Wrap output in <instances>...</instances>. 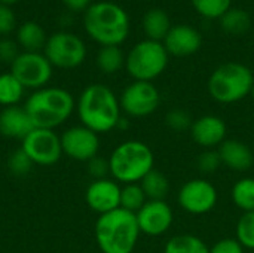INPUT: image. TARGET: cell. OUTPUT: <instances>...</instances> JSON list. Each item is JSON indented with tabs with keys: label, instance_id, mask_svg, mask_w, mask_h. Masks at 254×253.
<instances>
[{
	"label": "cell",
	"instance_id": "30bf717a",
	"mask_svg": "<svg viewBox=\"0 0 254 253\" xmlns=\"http://www.w3.org/2000/svg\"><path fill=\"white\" fill-rule=\"evenodd\" d=\"M52 64L42 52L22 51L10 64V73L22 84L24 88L40 89L52 78Z\"/></svg>",
	"mask_w": 254,
	"mask_h": 253
},
{
	"label": "cell",
	"instance_id": "ac0fdd59",
	"mask_svg": "<svg viewBox=\"0 0 254 253\" xmlns=\"http://www.w3.org/2000/svg\"><path fill=\"white\" fill-rule=\"evenodd\" d=\"M219 155L222 160V166L228 167L232 171H247L253 167L254 155L253 151L241 140L226 139L219 148Z\"/></svg>",
	"mask_w": 254,
	"mask_h": 253
},
{
	"label": "cell",
	"instance_id": "f1b7e54d",
	"mask_svg": "<svg viewBox=\"0 0 254 253\" xmlns=\"http://www.w3.org/2000/svg\"><path fill=\"white\" fill-rule=\"evenodd\" d=\"M235 239L244 249L254 251V212L243 213L235 227Z\"/></svg>",
	"mask_w": 254,
	"mask_h": 253
},
{
	"label": "cell",
	"instance_id": "6da1fadb",
	"mask_svg": "<svg viewBox=\"0 0 254 253\" xmlns=\"http://www.w3.org/2000/svg\"><path fill=\"white\" fill-rule=\"evenodd\" d=\"M76 112L82 125L98 136L118 128L122 118L119 98L103 84H91L80 92L76 101Z\"/></svg>",
	"mask_w": 254,
	"mask_h": 253
},
{
	"label": "cell",
	"instance_id": "4fadbf2b",
	"mask_svg": "<svg viewBox=\"0 0 254 253\" xmlns=\"http://www.w3.org/2000/svg\"><path fill=\"white\" fill-rule=\"evenodd\" d=\"M60 139H61L63 154L74 161L88 163L89 160L98 155L100 151L98 134L82 124L67 128L60 136Z\"/></svg>",
	"mask_w": 254,
	"mask_h": 253
},
{
	"label": "cell",
	"instance_id": "f546056e",
	"mask_svg": "<svg viewBox=\"0 0 254 253\" xmlns=\"http://www.w3.org/2000/svg\"><path fill=\"white\" fill-rule=\"evenodd\" d=\"M195 10L204 18H222L232 4V0H192Z\"/></svg>",
	"mask_w": 254,
	"mask_h": 253
},
{
	"label": "cell",
	"instance_id": "d590c367",
	"mask_svg": "<svg viewBox=\"0 0 254 253\" xmlns=\"http://www.w3.org/2000/svg\"><path fill=\"white\" fill-rule=\"evenodd\" d=\"M244 251L237 239H222L210 248V253H244Z\"/></svg>",
	"mask_w": 254,
	"mask_h": 253
},
{
	"label": "cell",
	"instance_id": "44dd1931",
	"mask_svg": "<svg viewBox=\"0 0 254 253\" xmlns=\"http://www.w3.org/2000/svg\"><path fill=\"white\" fill-rule=\"evenodd\" d=\"M143 30L149 40L161 42L171 30L170 16L162 9H152L143 16Z\"/></svg>",
	"mask_w": 254,
	"mask_h": 253
},
{
	"label": "cell",
	"instance_id": "5b68a950",
	"mask_svg": "<svg viewBox=\"0 0 254 253\" xmlns=\"http://www.w3.org/2000/svg\"><path fill=\"white\" fill-rule=\"evenodd\" d=\"M109 167L112 179L118 183H140L155 169V155L144 142L125 140L110 154Z\"/></svg>",
	"mask_w": 254,
	"mask_h": 253
},
{
	"label": "cell",
	"instance_id": "7a4b0ae2",
	"mask_svg": "<svg viewBox=\"0 0 254 253\" xmlns=\"http://www.w3.org/2000/svg\"><path fill=\"white\" fill-rule=\"evenodd\" d=\"M34 128L55 130L76 110L74 97L64 88L45 86L36 89L24 103Z\"/></svg>",
	"mask_w": 254,
	"mask_h": 253
},
{
	"label": "cell",
	"instance_id": "e0dca14e",
	"mask_svg": "<svg viewBox=\"0 0 254 253\" xmlns=\"http://www.w3.org/2000/svg\"><path fill=\"white\" fill-rule=\"evenodd\" d=\"M201 45L202 37L199 31L188 24L171 27L167 37L164 39V46L167 52L173 57H189L198 52Z\"/></svg>",
	"mask_w": 254,
	"mask_h": 253
},
{
	"label": "cell",
	"instance_id": "9c48e42d",
	"mask_svg": "<svg viewBox=\"0 0 254 253\" xmlns=\"http://www.w3.org/2000/svg\"><path fill=\"white\" fill-rule=\"evenodd\" d=\"M121 110L129 118H146L161 104V92L152 82L134 81L119 97Z\"/></svg>",
	"mask_w": 254,
	"mask_h": 253
},
{
	"label": "cell",
	"instance_id": "5bb4252c",
	"mask_svg": "<svg viewBox=\"0 0 254 253\" xmlns=\"http://www.w3.org/2000/svg\"><path fill=\"white\" fill-rule=\"evenodd\" d=\"M137 224L141 234L149 237H159L170 231L174 222L171 206L165 200L147 201L137 213Z\"/></svg>",
	"mask_w": 254,
	"mask_h": 253
},
{
	"label": "cell",
	"instance_id": "4dcf8cb0",
	"mask_svg": "<svg viewBox=\"0 0 254 253\" xmlns=\"http://www.w3.org/2000/svg\"><path fill=\"white\" fill-rule=\"evenodd\" d=\"M33 166V161L21 148L13 151L7 158V169L15 176H25L27 173H30Z\"/></svg>",
	"mask_w": 254,
	"mask_h": 253
},
{
	"label": "cell",
	"instance_id": "52a82bcc",
	"mask_svg": "<svg viewBox=\"0 0 254 253\" xmlns=\"http://www.w3.org/2000/svg\"><path fill=\"white\" fill-rule=\"evenodd\" d=\"M170 54L162 42L141 40L131 48L125 58V69L134 81L152 82L164 73Z\"/></svg>",
	"mask_w": 254,
	"mask_h": 253
},
{
	"label": "cell",
	"instance_id": "ba28073f",
	"mask_svg": "<svg viewBox=\"0 0 254 253\" xmlns=\"http://www.w3.org/2000/svg\"><path fill=\"white\" fill-rule=\"evenodd\" d=\"M43 54L52 67L76 69L86 58V46L79 36L68 31H58L48 37Z\"/></svg>",
	"mask_w": 254,
	"mask_h": 253
},
{
	"label": "cell",
	"instance_id": "4316f807",
	"mask_svg": "<svg viewBox=\"0 0 254 253\" xmlns=\"http://www.w3.org/2000/svg\"><path fill=\"white\" fill-rule=\"evenodd\" d=\"M232 201L243 213L254 212V179L243 177L232 186Z\"/></svg>",
	"mask_w": 254,
	"mask_h": 253
},
{
	"label": "cell",
	"instance_id": "1f68e13d",
	"mask_svg": "<svg viewBox=\"0 0 254 253\" xmlns=\"http://www.w3.org/2000/svg\"><path fill=\"white\" fill-rule=\"evenodd\" d=\"M192 122L193 119L190 118V115L183 110V109H174V110H170L165 116V124L170 130H174V131H189L190 127H192Z\"/></svg>",
	"mask_w": 254,
	"mask_h": 253
},
{
	"label": "cell",
	"instance_id": "9a60e30c",
	"mask_svg": "<svg viewBox=\"0 0 254 253\" xmlns=\"http://www.w3.org/2000/svg\"><path fill=\"white\" fill-rule=\"evenodd\" d=\"M121 183L113 179L92 180L86 188L85 200L91 210L98 215L113 212L121 207Z\"/></svg>",
	"mask_w": 254,
	"mask_h": 253
},
{
	"label": "cell",
	"instance_id": "603a6c76",
	"mask_svg": "<svg viewBox=\"0 0 254 253\" xmlns=\"http://www.w3.org/2000/svg\"><path fill=\"white\" fill-rule=\"evenodd\" d=\"M140 185H141V188H143V191H144L149 201L165 200L168 192H170V180H168V177L162 171L155 170V169L143 177Z\"/></svg>",
	"mask_w": 254,
	"mask_h": 253
},
{
	"label": "cell",
	"instance_id": "d6a6232c",
	"mask_svg": "<svg viewBox=\"0 0 254 253\" xmlns=\"http://www.w3.org/2000/svg\"><path fill=\"white\" fill-rule=\"evenodd\" d=\"M196 166H198L199 171L204 174L216 173L217 169L222 166L219 151L217 149H204V152H201V155L198 157Z\"/></svg>",
	"mask_w": 254,
	"mask_h": 253
},
{
	"label": "cell",
	"instance_id": "7402d4cb",
	"mask_svg": "<svg viewBox=\"0 0 254 253\" xmlns=\"http://www.w3.org/2000/svg\"><path fill=\"white\" fill-rule=\"evenodd\" d=\"M164 253H210V248L198 236L179 234L165 243Z\"/></svg>",
	"mask_w": 254,
	"mask_h": 253
},
{
	"label": "cell",
	"instance_id": "d6986e66",
	"mask_svg": "<svg viewBox=\"0 0 254 253\" xmlns=\"http://www.w3.org/2000/svg\"><path fill=\"white\" fill-rule=\"evenodd\" d=\"M34 128L28 113L24 106H9L3 107L0 112V133L9 139L22 140Z\"/></svg>",
	"mask_w": 254,
	"mask_h": 253
},
{
	"label": "cell",
	"instance_id": "277c9868",
	"mask_svg": "<svg viewBox=\"0 0 254 253\" xmlns=\"http://www.w3.org/2000/svg\"><path fill=\"white\" fill-rule=\"evenodd\" d=\"M83 25L89 37L101 46H119L129 34L128 13L113 1L92 3L85 10Z\"/></svg>",
	"mask_w": 254,
	"mask_h": 253
},
{
	"label": "cell",
	"instance_id": "cb8c5ba5",
	"mask_svg": "<svg viewBox=\"0 0 254 253\" xmlns=\"http://www.w3.org/2000/svg\"><path fill=\"white\" fill-rule=\"evenodd\" d=\"M24 91L22 84L10 72L0 75V104L3 107L18 106L24 97Z\"/></svg>",
	"mask_w": 254,
	"mask_h": 253
},
{
	"label": "cell",
	"instance_id": "e575fe53",
	"mask_svg": "<svg viewBox=\"0 0 254 253\" xmlns=\"http://www.w3.org/2000/svg\"><path fill=\"white\" fill-rule=\"evenodd\" d=\"M18 46L19 45L12 39H1L0 40V61L12 64L16 60V57L21 54Z\"/></svg>",
	"mask_w": 254,
	"mask_h": 253
},
{
	"label": "cell",
	"instance_id": "f35d334b",
	"mask_svg": "<svg viewBox=\"0 0 254 253\" xmlns=\"http://www.w3.org/2000/svg\"><path fill=\"white\" fill-rule=\"evenodd\" d=\"M16 1H19V0H0V3L1 4H13V3H16Z\"/></svg>",
	"mask_w": 254,
	"mask_h": 253
},
{
	"label": "cell",
	"instance_id": "3957f363",
	"mask_svg": "<svg viewBox=\"0 0 254 253\" xmlns=\"http://www.w3.org/2000/svg\"><path fill=\"white\" fill-rule=\"evenodd\" d=\"M94 233L103 253H132L141 234L135 215L121 207L100 215Z\"/></svg>",
	"mask_w": 254,
	"mask_h": 253
},
{
	"label": "cell",
	"instance_id": "ffe728a7",
	"mask_svg": "<svg viewBox=\"0 0 254 253\" xmlns=\"http://www.w3.org/2000/svg\"><path fill=\"white\" fill-rule=\"evenodd\" d=\"M46 33L43 27L34 21H27L18 27L16 31V43L25 52H40L46 45Z\"/></svg>",
	"mask_w": 254,
	"mask_h": 253
},
{
	"label": "cell",
	"instance_id": "8d00e7d4",
	"mask_svg": "<svg viewBox=\"0 0 254 253\" xmlns=\"http://www.w3.org/2000/svg\"><path fill=\"white\" fill-rule=\"evenodd\" d=\"M15 13L7 4L0 3V34H9L15 28Z\"/></svg>",
	"mask_w": 254,
	"mask_h": 253
},
{
	"label": "cell",
	"instance_id": "74e56055",
	"mask_svg": "<svg viewBox=\"0 0 254 253\" xmlns=\"http://www.w3.org/2000/svg\"><path fill=\"white\" fill-rule=\"evenodd\" d=\"M63 3L73 12H82L86 10L92 3L91 0H63Z\"/></svg>",
	"mask_w": 254,
	"mask_h": 253
},
{
	"label": "cell",
	"instance_id": "d4e9b609",
	"mask_svg": "<svg viewBox=\"0 0 254 253\" xmlns=\"http://www.w3.org/2000/svg\"><path fill=\"white\" fill-rule=\"evenodd\" d=\"M125 55L119 46H101L97 54V66L106 75H113L125 66Z\"/></svg>",
	"mask_w": 254,
	"mask_h": 253
},
{
	"label": "cell",
	"instance_id": "ab89813d",
	"mask_svg": "<svg viewBox=\"0 0 254 253\" xmlns=\"http://www.w3.org/2000/svg\"><path fill=\"white\" fill-rule=\"evenodd\" d=\"M250 95L253 97V100H254V85H253V88H252V92H250Z\"/></svg>",
	"mask_w": 254,
	"mask_h": 253
},
{
	"label": "cell",
	"instance_id": "83f0119b",
	"mask_svg": "<svg viewBox=\"0 0 254 253\" xmlns=\"http://www.w3.org/2000/svg\"><path fill=\"white\" fill-rule=\"evenodd\" d=\"M147 197L140 183H128L121 188V209L128 210L131 213H137L146 203Z\"/></svg>",
	"mask_w": 254,
	"mask_h": 253
},
{
	"label": "cell",
	"instance_id": "8992f818",
	"mask_svg": "<svg viewBox=\"0 0 254 253\" xmlns=\"http://www.w3.org/2000/svg\"><path fill=\"white\" fill-rule=\"evenodd\" d=\"M253 85V72L246 64L231 61L219 66L211 73L207 88L214 101L234 104L250 95Z\"/></svg>",
	"mask_w": 254,
	"mask_h": 253
},
{
	"label": "cell",
	"instance_id": "836d02e7",
	"mask_svg": "<svg viewBox=\"0 0 254 253\" xmlns=\"http://www.w3.org/2000/svg\"><path fill=\"white\" fill-rule=\"evenodd\" d=\"M88 173L94 180H100V179H106L110 174V167H109V160L103 158V157H94L92 160H89L88 163Z\"/></svg>",
	"mask_w": 254,
	"mask_h": 253
},
{
	"label": "cell",
	"instance_id": "484cf974",
	"mask_svg": "<svg viewBox=\"0 0 254 253\" xmlns=\"http://www.w3.org/2000/svg\"><path fill=\"white\" fill-rule=\"evenodd\" d=\"M220 25L228 34L240 36L249 31L252 27V18L250 15L243 10V9H235L231 7L222 18H220Z\"/></svg>",
	"mask_w": 254,
	"mask_h": 253
},
{
	"label": "cell",
	"instance_id": "8fae6325",
	"mask_svg": "<svg viewBox=\"0 0 254 253\" xmlns=\"http://www.w3.org/2000/svg\"><path fill=\"white\" fill-rule=\"evenodd\" d=\"M21 142V149L37 166H54L63 155L61 139L55 130L33 128Z\"/></svg>",
	"mask_w": 254,
	"mask_h": 253
},
{
	"label": "cell",
	"instance_id": "2e32d148",
	"mask_svg": "<svg viewBox=\"0 0 254 253\" xmlns=\"http://www.w3.org/2000/svg\"><path fill=\"white\" fill-rule=\"evenodd\" d=\"M192 140L202 149H217L225 140L228 127L217 115H204L192 122L189 130Z\"/></svg>",
	"mask_w": 254,
	"mask_h": 253
},
{
	"label": "cell",
	"instance_id": "7c38bea8",
	"mask_svg": "<svg viewBox=\"0 0 254 253\" xmlns=\"http://www.w3.org/2000/svg\"><path fill=\"white\" fill-rule=\"evenodd\" d=\"M219 201L216 186L207 179H190L177 192L179 206L189 215L210 213Z\"/></svg>",
	"mask_w": 254,
	"mask_h": 253
}]
</instances>
